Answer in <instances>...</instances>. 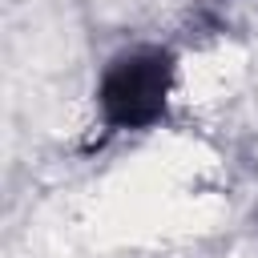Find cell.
Wrapping results in <instances>:
<instances>
[{
  "label": "cell",
  "mask_w": 258,
  "mask_h": 258,
  "mask_svg": "<svg viewBox=\"0 0 258 258\" xmlns=\"http://www.w3.org/2000/svg\"><path fill=\"white\" fill-rule=\"evenodd\" d=\"M177 81V56L165 44H133L109 56L97 77L93 105L97 121L109 137L117 133H145L165 121L169 97Z\"/></svg>",
  "instance_id": "cell-1"
}]
</instances>
